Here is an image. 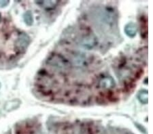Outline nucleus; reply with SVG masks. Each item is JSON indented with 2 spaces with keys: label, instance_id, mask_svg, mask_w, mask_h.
<instances>
[{
  "label": "nucleus",
  "instance_id": "f257e3e1",
  "mask_svg": "<svg viewBox=\"0 0 153 134\" xmlns=\"http://www.w3.org/2000/svg\"><path fill=\"white\" fill-rule=\"evenodd\" d=\"M48 63L59 71L65 70L70 67L69 61L63 56L58 54L51 56L48 60Z\"/></svg>",
  "mask_w": 153,
  "mask_h": 134
},
{
  "label": "nucleus",
  "instance_id": "423d86ee",
  "mask_svg": "<svg viewBox=\"0 0 153 134\" xmlns=\"http://www.w3.org/2000/svg\"><path fill=\"white\" fill-rule=\"evenodd\" d=\"M36 3L38 4L39 6L42 7L43 8L49 10H53L57 6L59 3V1H38Z\"/></svg>",
  "mask_w": 153,
  "mask_h": 134
},
{
  "label": "nucleus",
  "instance_id": "20e7f679",
  "mask_svg": "<svg viewBox=\"0 0 153 134\" xmlns=\"http://www.w3.org/2000/svg\"><path fill=\"white\" fill-rule=\"evenodd\" d=\"M97 37L92 33L87 34V35L84 36L82 39V41H81L82 45L84 46L85 48L88 49L94 48L97 45Z\"/></svg>",
  "mask_w": 153,
  "mask_h": 134
},
{
  "label": "nucleus",
  "instance_id": "6e6552de",
  "mask_svg": "<svg viewBox=\"0 0 153 134\" xmlns=\"http://www.w3.org/2000/svg\"><path fill=\"white\" fill-rule=\"evenodd\" d=\"M24 21L27 25H31L33 24V16H32V14L29 11L27 12L24 14Z\"/></svg>",
  "mask_w": 153,
  "mask_h": 134
},
{
  "label": "nucleus",
  "instance_id": "f03ea898",
  "mask_svg": "<svg viewBox=\"0 0 153 134\" xmlns=\"http://www.w3.org/2000/svg\"><path fill=\"white\" fill-rule=\"evenodd\" d=\"M29 41H30V40L27 35L24 33H19L15 41L16 50L19 52H22L25 50L29 45Z\"/></svg>",
  "mask_w": 153,
  "mask_h": 134
},
{
  "label": "nucleus",
  "instance_id": "39448f33",
  "mask_svg": "<svg viewBox=\"0 0 153 134\" xmlns=\"http://www.w3.org/2000/svg\"><path fill=\"white\" fill-rule=\"evenodd\" d=\"M137 31V27L136 24L134 23H128L125 27V32L129 37H134L136 35Z\"/></svg>",
  "mask_w": 153,
  "mask_h": 134
},
{
  "label": "nucleus",
  "instance_id": "1a4fd4ad",
  "mask_svg": "<svg viewBox=\"0 0 153 134\" xmlns=\"http://www.w3.org/2000/svg\"><path fill=\"white\" fill-rule=\"evenodd\" d=\"M8 3H9L8 1H0V5H1V6H6V5L8 4Z\"/></svg>",
  "mask_w": 153,
  "mask_h": 134
},
{
  "label": "nucleus",
  "instance_id": "7ed1b4c3",
  "mask_svg": "<svg viewBox=\"0 0 153 134\" xmlns=\"http://www.w3.org/2000/svg\"><path fill=\"white\" fill-rule=\"evenodd\" d=\"M115 86V81L112 77H103L98 83V87L103 90H110Z\"/></svg>",
  "mask_w": 153,
  "mask_h": 134
},
{
  "label": "nucleus",
  "instance_id": "0eeeda50",
  "mask_svg": "<svg viewBox=\"0 0 153 134\" xmlns=\"http://www.w3.org/2000/svg\"><path fill=\"white\" fill-rule=\"evenodd\" d=\"M137 98L142 104H148V102H149V93H148L147 90L146 89L141 90L137 95Z\"/></svg>",
  "mask_w": 153,
  "mask_h": 134
}]
</instances>
